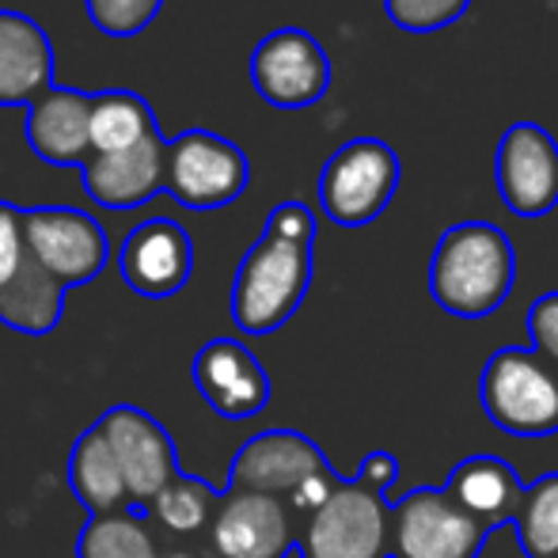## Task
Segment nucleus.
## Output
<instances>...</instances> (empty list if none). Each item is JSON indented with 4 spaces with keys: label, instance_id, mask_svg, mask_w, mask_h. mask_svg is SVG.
I'll return each mask as SVG.
<instances>
[{
    "label": "nucleus",
    "instance_id": "obj_15",
    "mask_svg": "<svg viewBox=\"0 0 558 558\" xmlns=\"http://www.w3.org/2000/svg\"><path fill=\"white\" fill-rule=\"evenodd\" d=\"M214 547L221 558H286L296 547L281 498L228 490L214 513Z\"/></svg>",
    "mask_w": 558,
    "mask_h": 558
},
{
    "label": "nucleus",
    "instance_id": "obj_30",
    "mask_svg": "<svg viewBox=\"0 0 558 558\" xmlns=\"http://www.w3.org/2000/svg\"><path fill=\"white\" fill-rule=\"evenodd\" d=\"M342 486V478L335 475L331 468L327 471H319V475H312V478H304L301 486H296L293 494H289V506L296 509V513H319V509L327 506V501L335 498V490Z\"/></svg>",
    "mask_w": 558,
    "mask_h": 558
},
{
    "label": "nucleus",
    "instance_id": "obj_28",
    "mask_svg": "<svg viewBox=\"0 0 558 558\" xmlns=\"http://www.w3.org/2000/svg\"><path fill=\"white\" fill-rule=\"evenodd\" d=\"M31 258L27 228H23V209L12 202H0V293L23 274Z\"/></svg>",
    "mask_w": 558,
    "mask_h": 558
},
{
    "label": "nucleus",
    "instance_id": "obj_32",
    "mask_svg": "<svg viewBox=\"0 0 558 558\" xmlns=\"http://www.w3.org/2000/svg\"><path fill=\"white\" fill-rule=\"evenodd\" d=\"M168 558H191V555H168Z\"/></svg>",
    "mask_w": 558,
    "mask_h": 558
},
{
    "label": "nucleus",
    "instance_id": "obj_20",
    "mask_svg": "<svg viewBox=\"0 0 558 558\" xmlns=\"http://www.w3.org/2000/svg\"><path fill=\"white\" fill-rule=\"evenodd\" d=\"M69 486H73L76 501L92 517L125 513L133 506L130 486H125V475L118 468V456L99 426L76 437L73 452H69Z\"/></svg>",
    "mask_w": 558,
    "mask_h": 558
},
{
    "label": "nucleus",
    "instance_id": "obj_9",
    "mask_svg": "<svg viewBox=\"0 0 558 558\" xmlns=\"http://www.w3.org/2000/svg\"><path fill=\"white\" fill-rule=\"evenodd\" d=\"M23 228H27L31 255L65 289L96 281L104 274L107 258H111L107 232L84 209H65V206L23 209Z\"/></svg>",
    "mask_w": 558,
    "mask_h": 558
},
{
    "label": "nucleus",
    "instance_id": "obj_8",
    "mask_svg": "<svg viewBox=\"0 0 558 558\" xmlns=\"http://www.w3.org/2000/svg\"><path fill=\"white\" fill-rule=\"evenodd\" d=\"M251 84L278 111H304L331 88V58L308 31H270L251 53Z\"/></svg>",
    "mask_w": 558,
    "mask_h": 558
},
{
    "label": "nucleus",
    "instance_id": "obj_24",
    "mask_svg": "<svg viewBox=\"0 0 558 558\" xmlns=\"http://www.w3.org/2000/svg\"><path fill=\"white\" fill-rule=\"evenodd\" d=\"M76 558H160L137 513L92 517L76 539Z\"/></svg>",
    "mask_w": 558,
    "mask_h": 558
},
{
    "label": "nucleus",
    "instance_id": "obj_16",
    "mask_svg": "<svg viewBox=\"0 0 558 558\" xmlns=\"http://www.w3.org/2000/svg\"><path fill=\"white\" fill-rule=\"evenodd\" d=\"M163 168H168V141L156 130L153 137L122 153H92V160L81 168V183L96 206L137 209L163 191Z\"/></svg>",
    "mask_w": 558,
    "mask_h": 558
},
{
    "label": "nucleus",
    "instance_id": "obj_25",
    "mask_svg": "<svg viewBox=\"0 0 558 558\" xmlns=\"http://www.w3.org/2000/svg\"><path fill=\"white\" fill-rule=\"evenodd\" d=\"M214 506H221L214 486L179 471V475L163 486L160 498L153 501V513L160 517V524H168L171 532H198L202 524L209 521Z\"/></svg>",
    "mask_w": 558,
    "mask_h": 558
},
{
    "label": "nucleus",
    "instance_id": "obj_31",
    "mask_svg": "<svg viewBox=\"0 0 558 558\" xmlns=\"http://www.w3.org/2000/svg\"><path fill=\"white\" fill-rule=\"evenodd\" d=\"M286 558H304V555H301V547H293V551H289Z\"/></svg>",
    "mask_w": 558,
    "mask_h": 558
},
{
    "label": "nucleus",
    "instance_id": "obj_27",
    "mask_svg": "<svg viewBox=\"0 0 558 558\" xmlns=\"http://www.w3.org/2000/svg\"><path fill=\"white\" fill-rule=\"evenodd\" d=\"M88 4V20L96 23L104 35L111 38H133L156 23L163 0H84Z\"/></svg>",
    "mask_w": 558,
    "mask_h": 558
},
{
    "label": "nucleus",
    "instance_id": "obj_21",
    "mask_svg": "<svg viewBox=\"0 0 558 558\" xmlns=\"http://www.w3.org/2000/svg\"><path fill=\"white\" fill-rule=\"evenodd\" d=\"M65 293L69 289L61 281H53L38 266V258L31 255L20 278L0 293V324H8L20 335H50L61 324Z\"/></svg>",
    "mask_w": 558,
    "mask_h": 558
},
{
    "label": "nucleus",
    "instance_id": "obj_10",
    "mask_svg": "<svg viewBox=\"0 0 558 558\" xmlns=\"http://www.w3.org/2000/svg\"><path fill=\"white\" fill-rule=\"evenodd\" d=\"M494 179L509 214L544 217L558 206V141L544 125L517 122L498 141Z\"/></svg>",
    "mask_w": 558,
    "mask_h": 558
},
{
    "label": "nucleus",
    "instance_id": "obj_7",
    "mask_svg": "<svg viewBox=\"0 0 558 558\" xmlns=\"http://www.w3.org/2000/svg\"><path fill=\"white\" fill-rule=\"evenodd\" d=\"M486 536L445 486H418L391 506V558H478Z\"/></svg>",
    "mask_w": 558,
    "mask_h": 558
},
{
    "label": "nucleus",
    "instance_id": "obj_3",
    "mask_svg": "<svg viewBox=\"0 0 558 558\" xmlns=\"http://www.w3.org/2000/svg\"><path fill=\"white\" fill-rule=\"evenodd\" d=\"M517 255L498 225L463 221L437 240L429 258V293L456 319H483L506 304Z\"/></svg>",
    "mask_w": 558,
    "mask_h": 558
},
{
    "label": "nucleus",
    "instance_id": "obj_19",
    "mask_svg": "<svg viewBox=\"0 0 558 558\" xmlns=\"http://www.w3.org/2000/svg\"><path fill=\"white\" fill-rule=\"evenodd\" d=\"M445 490L486 532H498L506 524H513L517 506L524 498L521 478H517V471L501 456H471V460L456 463Z\"/></svg>",
    "mask_w": 558,
    "mask_h": 558
},
{
    "label": "nucleus",
    "instance_id": "obj_5",
    "mask_svg": "<svg viewBox=\"0 0 558 558\" xmlns=\"http://www.w3.org/2000/svg\"><path fill=\"white\" fill-rule=\"evenodd\" d=\"M399 186V156L380 137L345 141L319 171V206L342 228L373 225Z\"/></svg>",
    "mask_w": 558,
    "mask_h": 558
},
{
    "label": "nucleus",
    "instance_id": "obj_22",
    "mask_svg": "<svg viewBox=\"0 0 558 558\" xmlns=\"http://www.w3.org/2000/svg\"><path fill=\"white\" fill-rule=\"evenodd\" d=\"M160 130L153 104L137 92H96L92 96V153H122Z\"/></svg>",
    "mask_w": 558,
    "mask_h": 558
},
{
    "label": "nucleus",
    "instance_id": "obj_6",
    "mask_svg": "<svg viewBox=\"0 0 558 558\" xmlns=\"http://www.w3.org/2000/svg\"><path fill=\"white\" fill-rule=\"evenodd\" d=\"M251 163L240 145L214 130H183L168 141L163 191L186 209H225L247 191Z\"/></svg>",
    "mask_w": 558,
    "mask_h": 558
},
{
    "label": "nucleus",
    "instance_id": "obj_13",
    "mask_svg": "<svg viewBox=\"0 0 558 558\" xmlns=\"http://www.w3.org/2000/svg\"><path fill=\"white\" fill-rule=\"evenodd\" d=\"M327 456L304 434L293 429H266V434L251 437L247 445L235 452L232 475H228V490H247V494H293L304 478L327 471Z\"/></svg>",
    "mask_w": 558,
    "mask_h": 558
},
{
    "label": "nucleus",
    "instance_id": "obj_14",
    "mask_svg": "<svg viewBox=\"0 0 558 558\" xmlns=\"http://www.w3.org/2000/svg\"><path fill=\"white\" fill-rule=\"evenodd\" d=\"M194 388L221 418H251L270 403V376L263 361L235 338H214L194 357Z\"/></svg>",
    "mask_w": 558,
    "mask_h": 558
},
{
    "label": "nucleus",
    "instance_id": "obj_18",
    "mask_svg": "<svg viewBox=\"0 0 558 558\" xmlns=\"http://www.w3.org/2000/svg\"><path fill=\"white\" fill-rule=\"evenodd\" d=\"M53 88L50 35L31 15L0 8V107H31Z\"/></svg>",
    "mask_w": 558,
    "mask_h": 558
},
{
    "label": "nucleus",
    "instance_id": "obj_12",
    "mask_svg": "<svg viewBox=\"0 0 558 558\" xmlns=\"http://www.w3.org/2000/svg\"><path fill=\"white\" fill-rule=\"evenodd\" d=\"M118 270H122L125 286L133 293L148 296V301H163V296H175L191 281L194 243L179 221L153 217V221L137 225L125 235Z\"/></svg>",
    "mask_w": 558,
    "mask_h": 558
},
{
    "label": "nucleus",
    "instance_id": "obj_17",
    "mask_svg": "<svg viewBox=\"0 0 558 558\" xmlns=\"http://www.w3.org/2000/svg\"><path fill=\"white\" fill-rule=\"evenodd\" d=\"M27 145L46 163L84 168L92 160V96L53 84L27 107Z\"/></svg>",
    "mask_w": 558,
    "mask_h": 558
},
{
    "label": "nucleus",
    "instance_id": "obj_26",
    "mask_svg": "<svg viewBox=\"0 0 558 558\" xmlns=\"http://www.w3.org/2000/svg\"><path fill=\"white\" fill-rule=\"evenodd\" d=\"M471 8V0H384V12L399 31L411 35H434L456 23Z\"/></svg>",
    "mask_w": 558,
    "mask_h": 558
},
{
    "label": "nucleus",
    "instance_id": "obj_2",
    "mask_svg": "<svg viewBox=\"0 0 558 558\" xmlns=\"http://www.w3.org/2000/svg\"><path fill=\"white\" fill-rule=\"evenodd\" d=\"M399 463L391 452H368L353 478H342L335 498L304 524V558H391V483Z\"/></svg>",
    "mask_w": 558,
    "mask_h": 558
},
{
    "label": "nucleus",
    "instance_id": "obj_23",
    "mask_svg": "<svg viewBox=\"0 0 558 558\" xmlns=\"http://www.w3.org/2000/svg\"><path fill=\"white\" fill-rule=\"evenodd\" d=\"M513 532L529 558H558V471L524 486Z\"/></svg>",
    "mask_w": 558,
    "mask_h": 558
},
{
    "label": "nucleus",
    "instance_id": "obj_4",
    "mask_svg": "<svg viewBox=\"0 0 558 558\" xmlns=\"http://www.w3.org/2000/svg\"><path fill=\"white\" fill-rule=\"evenodd\" d=\"M483 411L509 437H555L558 434V365L536 350L506 345L483 365L478 380Z\"/></svg>",
    "mask_w": 558,
    "mask_h": 558
},
{
    "label": "nucleus",
    "instance_id": "obj_1",
    "mask_svg": "<svg viewBox=\"0 0 558 558\" xmlns=\"http://www.w3.org/2000/svg\"><path fill=\"white\" fill-rule=\"evenodd\" d=\"M316 217L304 202H281L243 255L232 281V319L243 335H270L293 319L316 274Z\"/></svg>",
    "mask_w": 558,
    "mask_h": 558
},
{
    "label": "nucleus",
    "instance_id": "obj_29",
    "mask_svg": "<svg viewBox=\"0 0 558 558\" xmlns=\"http://www.w3.org/2000/svg\"><path fill=\"white\" fill-rule=\"evenodd\" d=\"M529 335L532 350L544 361L558 365V293H544L529 308Z\"/></svg>",
    "mask_w": 558,
    "mask_h": 558
},
{
    "label": "nucleus",
    "instance_id": "obj_11",
    "mask_svg": "<svg viewBox=\"0 0 558 558\" xmlns=\"http://www.w3.org/2000/svg\"><path fill=\"white\" fill-rule=\"evenodd\" d=\"M96 426L104 429L114 448L133 506H153L163 494V486L179 475V456L168 429L137 407H111Z\"/></svg>",
    "mask_w": 558,
    "mask_h": 558
}]
</instances>
